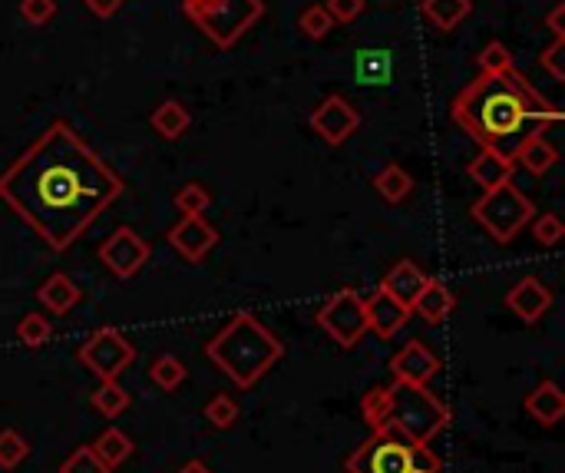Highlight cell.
Returning a JSON list of instances; mask_svg holds the SVG:
<instances>
[{
    "label": "cell",
    "mask_w": 565,
    "mask_h": 473,
    "mask_svg": "<svg viewBox=\"0 0 565 473\" xmlns=\"http://www.w3.org/2000/svg\"><path fill=\"white\" fill-rule=\"evenodd\" d=\"M93 454L110 470H116L119 464H126V460L133 457V440H129L119 427H106L103 434L93 440Z\"/></svg>",
    "instance_id": "obj_23"
},
{
    "label": "cell",
    "mask_w": 565,
    "mask_h": 473,
    "mask_svg": "<svg viewBox=\"0 0 565 473\" xmlns=\"http://www.w3.org/2000/svg\"><path fill=\"white\" fill-rule=\"evenodd\" d=\"M423 285H427V275H423V268L417 262H410V258L397 262L384 275V282H380V288H384L387 295H394L400 305H407V308L414 305V298L420 295Z\"/></svg>",
    "instance_id": "obj_17"
},
{
    "label": "cell",
    "mask_w": 565,
    "mask_h": 473,
    "mask_svg": "<svg viewBox=\"0 0 565 473\" xmlns=\"http://www.w3.org/2000/svg\"><path fill=\"white\" fill-rule=\"evenodd\" d=\"M169 245L186 258V262L199 265L202 258L219 245V232H215L202 215H182V219L169 229Z\"/></svg>",
    "instance_id": "obj_12"
},
{
    "label": "cell",
    "mask_w": 565,
    "mask_h": 473,
    "mask_svg": "<svg viewBox=\"0 0 565 473\" xmlns=\"http://www.w3.org/2000/svg\"><path fill=\"white\" fill-rule=\"evenodd\" d=\"M205 358L215 368H222L235 387H255L275 364L285 358V344H281L255 315H235L228 325L205 344Z\"/></svg>",
    "instance_id": "obj_4"
},
{
    "label": "cell",
    "mask_w": 565,
    "mask_h": 473,
    "mask_svg": "<svg viewBox=\"0 0 565 473\" xmlns=\"http://www.w3.org/2000/svg\"><path fill=\"white\" fill-rule=\"evenodd\" d=\"M298 27H301L311 40H324V37L331 34L334 20H331L328 10H324V4H311V7H304V10H301Z\"/></svg>",
    "instance_id": "obj_32"
},
{
    "label": "cell",
    "mask_w": 565,
    "mask_h": 473,
    "mask_svg": "<svg viewBox=\"0 0 565 473\" xmlns=\"http://www.w3.org/2000/svg\"><path fill=\"white\" fill-rule=\"evenodd\" d=\"M149 255H152L149 242L136 229H129V225L116 229L110 239L100 245V262L110 268L116 278H123V282H129L133 275L143 272Z\"/></svg>",
    "instance_id": "obj_10"
},
{
    "label": "cell",
    "mask_w": 565,
    "mask_h": 473,
    "mask_svg": "<svg viewBox=\"0 0 565 473\" xmlns=\"http://www.w3.org/2000/svg\"><path fill=\"white\" fill-rule=\"evenodd\" d=\"M473 10V0H423L420 14L427 17V24L437 30H453L460 27Z\"/></svg>",
    "instance_id": "obj_22"
},
{
    "label": "cell",
    "mask_w": 565,
    "mask_h": 473,
    "mask_svg": "<svg viewBox=\"0 0 565 473\" xmlns=\"http://www.w3.org/2000/svg\"><path fill=\"white\" fill-rule=\"evenodd\" d=\"M321 331H328V338L341 348H354L367 335V315H364V298L354 288H341L334 292L318 311Z\"/></svg>",
    "instance_id": "obj_9"
},
{
    "label": "cell",
    "mask_w": 565,
    "mask_h": 473,
    "mask_svg": "<svg viewBox=\"0 0 565 473\" xmlns=\"http://www.w3.org/2000/svg\"><path fill=\"white\" fill-rule=\"evenodd\" d=\"M149 374H152V381L162 387V391H179L189 371H186V364H182L179 358H172V354H162V358L152 361Z\"/></svg>",
    "instance_id": "obj_29"
},
{
    "label": "cell",
    "mask_w": 565,
    "mask_h": 473,
    "mask_svg": "<svg viewBox=\"0 0 565 473\" xmlns=\"http://www.w3.org/2000/svg\"><path fill=\"white\" fill-rule=\"evenodd\" d=\"M506 308L513 311L519 321H526V325H536V321L552 308V292L539 282V278L526 275L506 292Z\"/></svg>",
    "instance_id": "obj_15"
},
{
    "label": "cell",
    "mask_w": 565,
    "mask_h": 473,
    "mask_svg": "<svg viewBox=\"0 0 565 473\" xmlns=\"http://www.w3.org/2000/svg\"><path fill=\"white\" fill-rule=\"evenodd\" d=\"M513 156L503 153L499 146H483V153L473 159L470 163V179L476 182V186H483L486 189H496L499 182H506V179H513Z\"/></svg>",
    "instance_id": "obj_16"
},
{
    "label": "cell",
    "mask_w": 565,
    "mask_h": 473,
    "mask_svg": "<svg viewBox=\"0 0 565 473\" xmlns=\"http://www.w3.org/2000/svg\"><path fill=\"white\" fill-rule=\"evenodd\" d=\"M532 202L519 192L513 179L499 182L496 189H486L480 202H473V219L490 232L496 242H513L519 232L532 222Z\"/></svg>",
    "instance_id": "obj_7"
},
{
    "label": "cell",
    "mask_w": 565,
    "mask_h": 473,
    "mask_svg": "<svg viewBox=\"0 0 565 473\" xmlns=\"http://www.w3.org/2000/svg\"><path fill=\"white\" fill-rule=\"evenodd\" d=\"M182 17L228 50L265 17V0H182Z\"/></svg>",
    "instance_id": "obj_6"
},
{
    "label": "cell",
    "mask_w": 565,
    "mask_h": 473,
    "mask_svg": "<svg viewBox=\"0 0 565 473\" xmlns=\"http://www.w3.org/2000/svg\"><path fill=\"white\" fill-rule=\"evenodd\" d=\"M374 189L380 192V199H387V202H404L410 192H414V179L407 176L404 169H400L397 163H390L384 166L374 176Z\"/></svg>",
    "instance_id": "obj_25"
},
{
    "label": "cell",
    "mask_w": 565,
    "mask_h": 473,
    "mask_svg": "<svg viewBox=\"0 0 565 473\" xmlns=\"http://www.w3.org/2000/svg\"><path fill=\"white\" fill-rule=\"evenodd\" d=\"M40 301H43V308H50L53 315H67V311L76 308V301L83 298V292L76 288V282L70 275H63V272H53L47 282L40 285Z\"/></svg>",
    "instance_id": "obj_21"
},
{
    "label": "cell",
    "mask_w": 565,
    "mask_h": 473,
    "mask_svg": "<svg viewBox=\"0 0 565 473\" xmlns=\"http://www.w3.org/2000/svg\"><path fill=\"white\" fill-rule=\"evenodd\" d=\"M179 473H212L209 467H205L202 464V460H192V464H186V467H182Z\"/></svg>",
    "instance_id": "obj_41"
},
{
    "label": "cell",
    "mask_w": 565,
    "mask_h": 473,
    "mask_svg": "<svg viewBox=\"0 0 565 473\" xmlns=\"http://www.w3.org/2000/svg\"><path fill=\"white\" fill-rule=\"evenodd\" d=\"M311 129L328 146H344L347 139L361 129V113H357L341 93H334L328 100H321L318 110L311 113Z\"/></svg>",
    "instance_id": "obj_11"
},
{
    "label": "cell",
    "mask_w": 565,
    "mask_h": 473,
    "mask_svg": "<svg viewBox=\"0 0 565 473\" xmlns=\"http://www.w3.org/2000/svg\"><path fill=\"white\" fill-rule=\"evenodd\" d=\"M361 411L374 434L390 430V434L420 440V444H430L450 424V407L440 397H433L427 387L400 384V381L367 391Z\"/></svg>",
    "instance_id": "obj_3"
},
{
    "label": "cell",
    "mask_w": 565,
    "mask_h": 473,
    "mask_svg": "<svg viewBox=\"0 0 565 473\" xmlns=\"http://www.w3.org/2000/svg\"><path fill=\"white\" fill-rule=\"evenodd\" d=\"M562 50H565V30H559V34H552V43L546 50H542L539 63L552 73V80H565V70H562Z\"/></svg>",
    "instance_id": "obj_38"
},
{
    "label": "cell",
    "mask_w": 565,
    "mask_h": 473,
    "mask_svg": "<svg viewBox=\"0 0 565 473\" xmlns=\"http://www.w3.org/2000/svg\"><path fill=\"white\" fill-rule=\"evenodd\" d=\"M450 120L463 129L473 143L496 146L499 139L523 129L526 120L539 126L532 133H546V126L559 123L562 113L546 96L536 93L529 80L516 70L503 73H480L473 83H466L450 103Z\"/></svg>",
    "instance_id": "obj_2"
},
{
    "label": "cell",
    "mask_w": 565,
    "mask_h": 473,
    "mask_svg": "<svg viewBox=\"0 0 565 473\" xmlns=\"http://www.w3.org/2000/svg\"><path fill=\"white\" fill-rule=\"evenodd\" d=\"M50 335H53V325H50V318L40 315V311H30V315L20 318L17 341L24 344V348H43V344L50 341Z\"/></svg>",
    "instance_id": "obj_28"
},
{
    "label": "cell",
    "mask_w": 565,
    "mask_h": 473,
    "mask_svg": "<svg viewBox=\"0 0 565 473\" xmlns=\"http://www.w3.org/2000/svg\"><path fill=\"white\" fill-rule=\"evenodd\" d=\"M189 123H192L189 110L182 103H176V100L159 103L156 113H152V129H156L162 139H179L189 129Z\"/></svg>",
    "instance_id": "obj_24"
},
{
    "label": "cell",
    "mask_w": 565,
    "mask_h": 473,
    "mask_svg": "<svg viewBox=\"0 0 565 473\" xmlns=\"http://www.w3.org/2000/svg\"><path fill=\"white\" fill-rule=\"evenodd\" d=\"M331 14L334 24H351L364 14V0H328V7H324Z\"/></svg>",
    "instance_id": "obj_39"
},
{
    "label": "cell",
    "mask_w": 565,
    "mask_h": 473,
    "mask_svg": "<svg viewBox=\"0 0 565 473\" xmlns=\"http://www.w3.org/2000/svg\"><path fill=\"white\" fill-rule=\"evenodd\" d=\"M119 196L123 179L63 120L50 123L0 172V202L53 252H67Z\"/></svg>",
    "instance_id": "obj_1"
},
{
    "label": "cell",
    "mask_w": 565,
    "mask_h": 473,
    "mask_svg": "<svg viewBox=\"0 0 565 473\" xmlns=\"http://www.w3.org/2000/svg\"><path fill=\"white\" fill-rule=\"evenodd\" d=\"M83 4H86V10H90V14H96L100 20H110V17L119 14L123 0H83Z\"/></svg>",
    "instance_id": "obj_40"
},
{
    "label": "cell",
    "mask_w": 565,
    "mask_h": 473,
    "mask_svg": "<svg viewBox=\"0 0 565 473\" xmlns=\"http://www.w3.org/2000/svg\"><path fill=\"white\" fill-rule=\"evenodd\" d=\"M90 401H93L96 411H100L103 417H110V421H113V417H119V414L126 411L133 397H129V391H126V387L119 384V381H100V387H96V391H93Z\"/></svg>",
    "instance_id": "obj_26"
},
{
    "label": "cell",
    "mask_w": 565,
    "mask_h": 473,
    "mask_svg": "<svg viewBox=\"0 0 565 473\" xmlns=\"http://www.w3.org/2000/svg\"><path fill=\"white\" fill-rule=\"evenodd\" d=\"M347 473H443L440 457L430 444L400 437V434H371L351 457L344 460Z\"/></svg>",
    "instance_id": "obj_5"
},
{
    "label": "cell",
    "mask_w": 565,
    "mask_h": 473,
    "mask_svg": "<svg viewBox=\"0 0 565 473\" xmlns=\"http://www.w3.org/2000/svg\"><path fill=\"white\" fill-rule=\"evenodd\" d=\"M60 473H110V467L93 454V447H76L60 464Z\"/></svg>",
    "instance_id": "obj_35"
},
{
    "label": "cell",
    "mask_w": 565,
    "mask_h": 473,
    "mask_svg": "<svg viewBox=\"0 0 565 473\" xmlns=\"http://www.w3.org/2000/svg\"><path fill=\"white\" fill-rule=\"evenodd\" d=\"M53 14H57V0H20V17H24L30 27L50 24Z\"/></svg>",
    "instance_id": "obj_37"
},
{
    "label": "cell",
    "mask_w": 565,
    "mask_h": 473,
    "mask_svg": "<svg viewBox=\"0 0 565 473\" xmlns=\"http://www.w3.org/2000/svg\"><path fill=\"white\" fill-rule=\"evenodd\" d=\"M532 239L539 245H559L565 239V225L559 215H552V212L539 215V219L532 222Z\"/></svg>",
    "instance_id": "obj_36"
},
{
    "label": "cell",
    "mask_w": 565,
    "mask_h": 473,
    "mask_svg": "<svg viewBox=\"0 0 565 473\" xmlns=\"http://www.w3.org/2000/svg\"><path fill=\"white\" fill-rule=\"evenodd\" d=\"M176 209L182 212V215H202L205 209L212 206V192L205 189V186H199V182H189V186H182L179 192H176Z\"/></svg>",
    "instance_id": "obj_31"
},
{
    "label": "cell",
    "mask_w": 565,
    "mask_h": 473,
    "mask_svg": "<svg viewBox=\"0 0 565 473\" xmlns=\"http://www.w3.org/2000/svg\"><path fill=\"white\" fill-rule=\"evenodd\" d=\"M205 421H209L212 427H219V430H228L235 421H238V404H235V397H228V394H215L209 404H205Z\"/></svg>",
    "instance_id": "obj_33"
},
{
    "label": "cell",
    "mask_w": 565,
    "mask_h": 473,
    "mask_svg": "<svg viewBox=\"0 0 565 473\" xmlns=\"http://www.w3.org/2000/svg\"><path fill=\"white\" fill-rule=\"evenodd\" d=\"M453 308H456V295L443 282H437V278H427V285L420 288V295L410 305V311H417L427 325H440L443 318H450Z\"/></svg>",
    "instance_id": "obj_18"
},
{
    "label": "cell",
    "mask_w": 565,
    "mask_h": 473,
    "mask_svg": "<svg viewBox=\"0 0 565 473\" xmlns=\"http://www.w3.org/2000/svg\"><path fill=\"white\" fill-rule=\"evenodd\" d=\"M513 163H519L526 172H532V176H546V172L559 163V153H556V146H552L546 136L529 133L523 143L516 146Z\"/></svg>",
    "instance_id": "obj_19"
},
{
    "label": "cell",
    "mask_w": 565,
    "mask_h": 473,
    "mask_svg": "<svg viewBox=\"0 0 565 473\" xmlns=\"http://www.w3.org/2000/svg\"><path fill=\"white\" fill-rule=\"evenodd\" d=\"M357 80L364 86H380L390 80V53L387 50H361L357 57Z\"/></svg>",
    "instance_id": "obj_27"
},
{
    "label": "cell",
    "mask_w": 565,
    "mask_h": 473,
    "mask_svg": "<svg viewBox=\"0 0 565 473\" xmlns=\"http://www.w3.org/2000/svg\"><path fill=\"white\" fill-rule=\"evenodd\" d=\"M476 63H480L483 73H503V70H513V53L506 50V43L493 40L476 53Z\"/></svg>",
    "instance_id": "obj_34"
},
{
    "label": "cell",
    "mask_w": 565,
    "mask_h": 473,
    "mask_svg": "<svg viewBox=\"0 0 565 473\" xmlns=\"http://www.w3.org/2000/svg\"><path fill=\"white\" fill-rule=\"evenodd\" d=\"M30 457V444L24 437L17 434V430H0V467L4 470H14L20 467L24 460Z\"/></svg>",
    "instance_id": "obj_30"
},
{
    "label": "cell",
    "mask_w": 565,
    "mask_h": 473,
    "mask_svg": "<svg viewBox=\"0 0 565 473\" xmlns=\"http://www.w3.org/2000/svg\"><path fill=\"white\" fill-rule=\"evenodd\" d=\"M76 358L90 374H96L100 381H116L129 364L136 361V348L129 344V338L116 328H96L90 338L80 344Z\"/></svg>",
    "instance_id": "obj_8"
},
{
    "label": "cell",
    "mask_w": 565,
    "mask_h": 473,
    "mask_svg": "<svg viewBox=\"0 0 565 473\" xmlns=\"http://www.w3.org/2000/svg\"><path fill=\"white\" fill-rule=\"evenodd\" d=\"M526 411L532 421H539V424H559L562 417H565V394L559 391V384L556 381H542L536 391H532L526 397Z\"/></svg>",
    "instance_id": "obj_20"
},
{
    "label": "cell",
    "mask_w": 565,
    "mask_h": 473,
    "mask_svg": "<svg viewBox=\"0 0 565 473\" xmlns=\"http://www.w3.org/2000/svg\"><path fill=\"white\" fill-rule=\"evenodd\" d=\"M364 315H367V331H374L380 341H387L407 325L410 308L400 305V301L394 295H387L384 288H377L371 298H364Z\"/></svg>",
    "instance_id": "obj_14"
},
{
    "label": "cell",
    "mask_w": 565,
    "mask_h": 473,
    "mask_svg": "<svg viewBox=\"0 0 565 473\" xmlns=\"http://www.w3.org/2000/svg\"><path fill=\"white\" fill-rule=\"evenodd\" d=\"M390 374H394V381L400 384L427 387V381H433L440 374V358L423 341H410L390 358Z\"/></svg>",
    "instance_id": "obj_13"
}]
</instances>
